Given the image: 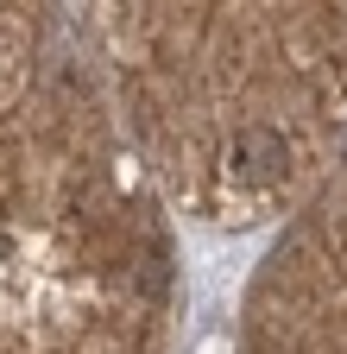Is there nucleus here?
Instances as JSON below:
<instances>
[{
    "label": "nucleus",
    "instance_id": "obj_1",
    "mask_svg": "<svg viewBox=\"0 0 347 354\" xmlns=\"http://www.w3.org/2000/svg\"><path fill=\"white\" fill-rule=\"evenodd\" d=\"M170 247L51 7H0V354H152Z\"/></svg>",
    "mask_w": 347,
    "mask_h": 354
},
{
    "label": "nucleus",
    "instance_id": "obj_2",
    "mask_svg": "<svg viewBox=\"0 0 347 354\" xmlns=\"http://www.w3.org/2000/svg\"><path fill=\"white\" fill-rule=\"evenodd\" d=\"M133 127L196 215L284 209L347 133V7H95Z\"/></svg>",
    "mask_w": 347,
    "mask_h": 354
},
{
    "label": "nucleus",
    "instance_id": "obj_3",
    "mask_svg": "<svg viewBox=\"0 0 347 354\" xmlns=\"http://www.w3.org/2000/svg\"><path fill=\"white\" fill-rule=\"evenodd\" d=\"M246 354H347V171L272 253Z\"/></svg>",
    "mask_w": 347,
    "mask_h": 354
}]
</instances>
